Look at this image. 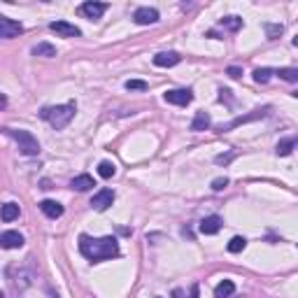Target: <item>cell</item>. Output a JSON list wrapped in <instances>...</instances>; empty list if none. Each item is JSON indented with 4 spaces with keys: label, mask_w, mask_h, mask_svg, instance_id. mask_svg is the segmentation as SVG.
I'll use <instances>...</instances> for the list:
<instances>
[{
    "label": "cell",
    "mask_w": 298,
    "mask_h": 298,
    "mask_svg": "<svg viewBox=\"0 0 298 298\" xmlns=\"http://www.w3.org/2000/svg\"><path fill=\"white\" fill-rule=\"evenodd\" d=\"M80 252L82 256H86L89 261H107V259L119 256V240L112 235L105 237H91V235H82L80 237Z\"/></svg>",
    "instance_id": "6da1fadb"
},
{
    "label": "cell",
    "mask_w": 298,
    "mask_h": 298,
    "mask_svg": "<svg viewBox=\"0 0 298 298\" xmlns=\"http://www.w3.org/2000/svg\"><path fill=\"white\" fill-rule=\"evenodd\" d=\"M72 116H75V103H66V105L45 107V110H42V119H47L56 131L66 128L68 124L72 122Z\"/></svg>",
    "instance_id": "7a4b0ae2"
},
{
    "label": "cell",
    "mask_w": 298,
    "mask_h": 298,
    "mask_svg": "<svg viewBox=\"0 0 298 298\" xmlns=\"http://www.w3.org/2000/svg\"><path fill=\"white\" fill-rule=\"evenodd\" d=\"M5 133L16 140L21 154H26V156H37V154H40V142H37V137L33 135L31 131H24V128H19V131H14V128H5Z\"/></svg>",
    "instance_id": "3957f363"
},
{
    "label": "cell",
    "mask_w": 298,
    "mask_h": 298,
    "mask_svg": "<svg viewBox=\"0 0 298 298\" xmlns=\"http://www.w3.org/2000/svg\"><path fill=\"white\" fill-rule=\"evenodd\" d=\"M268 112H270V107H263V110H254L252 114H245V116H235L233 122H228V124H222L219 126V131H231V128H235V126H243V124H249V122H256V119H261V116H266Z\"/></svg>",
    "instance_id": "277c9868"
},
{
    "label": "cell",
    "mask_w": 298,
    "mask_h": 298,
    "mask_svg": "<svg viewBox=\"0 0 298 298\" xmlns=\"http://www.w3.org/2000/svg\"><path fill=\"white\" fill-rule=\"evenodd\" d=\"M112 203H114V191H112V189H101V191L93 193V198H91V207L96 212H105Z\"/></svg>",
    "instance_id": "5b68a950"
},
{
    "label": "cell",
    "mask_w": 298,
    "mask_h": 298,
    "mask_svg": "<svg viewBox=\"0 0 298 298\" xmlns=\"http://www.w3.org/2000/svg\"><path fill=\"white\" fill-rule=\"evenodd\" d=\"M163 98H166V103H170V105H189V103L193 101V93L189 91V89H170V91L163 93Z\"/></svg>",
    "instance_id": "8992f818"
},
{
    "label": "cell",
    "mask_w": 298,
    "mask_h": 298,
    "mask_svg": "<svg viewBox=\"0 0 298 298\" xmlns=\"http://www.w3.org/2000/svg\"><path fill=\"white\" fill-rule=\"evenodd\" d=\"M19 33H24V26L19 21L10 19V16H0V37L10 40V37H16Z\"/></svg>",
    "instance_id": "52a82bcc"
},
{
    "label": "cell",
    "mask_w": 298,
    "mask_h": 298,
    "mask_svg": "<svg viewBox=\"0 0 298 298\" xmlns=\"http://www.w3.org/2000/svg\"><path fill=\"white\" fill-rule=\"evenodd\" d=\"M49 28L56 33L58 37H80L82 31L75 24H68V21H51Z\"/></svg>",
    "instance_id": "ba28073f"
},
{
    "label": "cell",
    "mask_w": 298,
    "mask_h": 298,
    "mask_svg": "<svg viewBox=\"0 0 298 298\" xmlns=\"http://www.w3.org/2000/svg\"><path fill=\"white\" fill-rule=\"evenodd\" d=\"M133 21L137 26H152L158 21V10H154V7H137L135 14H133Z\"/></svg>",
    "instance_id": "9c48e42d"
},
{
    "label": "cell",
    "mask_w": 298,
    "mask_h": 298,
    "mask_svg": "<svg viewBox=\"0 0 298 298\" xmlns=\"http://www.w3.org/2000/svg\"><path fill=\"white\" fill-rule=\"evenodd\" d=\"M180 61H182V56L175 54V51H161V54L154 56V66H158V68H172Z\"/></svg>",
    "instance_id": "30bf717a"
},
{
    "label": "cell",
    "mask_w": 298,
    "mask_h": 298,
    "mask_svg": "<svg viewBox=\"0 0 298 298\" xmlns=\"http://www.w3.org/2000/svg\"><path fill=\"white\" fill-rule=\"evenodd\" d=\"M80 12L93 21V19H101V16L105 14V12H107V5H105V3H84V5L80 7Z\"/></svg>",
    "instance_id": "8fae6325"
},
{
    "label": "cell",
    "mask_w": 298,
    "mask_h": 298,
    "mask_svg": "<svg viewBox=\"0 0 298 298\" xmlns=\"http://www.w3.org/2000/svg\"><path fill=\"white\" fill-rule=\"evenodd\" d=\"M0 245L5 249H16L24 245V235H21L19 231H5L0 235Z\"/></svg>",
    "instance_id": "7c38bea8"
},
{
    "label": "cell",
    "mask_w": 298,
    "mask_h": 298,
    "mask_svg": "<svg viewBox=\"0 0 298 298\" xmlns=\"http://www.w3.org/2000/svg\"><path fill=\"white\" fill-rule=\"evenodd\" d=\"M219 228H222V217H217V214H210L201 222V233H205V235H214V233H219Z\"/></svg>",
    "instance_id": "4fadbf2b"
},
{
    "label": "cell",
    "mask_w": 298,
    "mask_h": 298,
    "mask_svg": "<svg viewBox=\"0 0 298 298\" xmlns=\"http://www.w3.org/2000/svg\"><path fill=\"white\" fill-rule=\"evenodd\" d=\"M40 210L49 219H58L63 214V205H61V203H56V201H42L40 203Z\"/></svg>",
    "instance_id": "5bb4252c"
},
{
    "label": "cell",
    "mask_w": 298,
    "mask_h": 298,
    "mask_svg": "<svg viewBox=\"0 0 298 298\" xmlns=\"http://www.w3.org/2000/svg\"><path fill=\"white\" fill-rule=\"evenodd\" d=\"M70 187L75 189V191H89V189L96 187V182H93L91 175H86V172H84V175H77L75 180H72Z\"/></svg>",
    "instance_id": "9a60e30c"
},
{
    "label": "cell",
    "mask_w": 298,
    "mask_h": 298,
    "mask_svg": "<svg viewBox=\"0 0 298 298\" xmlns=\"http://www.w3.org/2000/svg\"><path fill=\"white\" fill-rule=\"evenodd\" d=\"M210 124H212V119H210L207 112H196V116H193V122H191V131H196V133L207 131Z\"/></svg>",
    "instance_id": "2e32d148"
},
{
    "label": "cell",
    "mask_w": 298,
    "mask_h": 298,
    "mask_svg": "<svg viewBox=\"0 0 298 298\" xmlns=\"http://www.w3.org/2000/svg\"><path fill=\"white\" fill-rule=\"evenodd\" d=\"M298 145V137H284V140L277 142V147H275V152H277V156H289V154L293 152V147Z\"/></svg>",
    "instance_id": "e0dca14e"
},
{
    "label": "cell",
    "mask_w": 298,
    "mask_h": 298,
    "mask_svg": "<svg viewBox=\"0 0 298 298\" xmlns=\"http://www.w3.org/2000/svg\"><path fill=\"white\" fill-rule=\"evenodd\" d=\"M233 293H235V284L231 280H224V282H219L214 287V298H231Z\"/></svg>",
    "instance_id": "ac0fdd59"
},
{
    "label": "cell",
    "mask_w": 298,
    "mask_h": 298,
    "mask_svg": "<svg viewBox=\"0 0 298 298\" xmlns=\"http://www.w3.org/2000/svg\"><path fill=\"white\" fill-rule=\"evenodd\" d=\"M0 217H3V222H14V219L19 217V205H16V203H5Z\"/></svg>",
    "instance_id": "d6986e66"
},
{
    "label": "cell",
    "mask_w": 298,
    "mask_h": 298,
    "mask_svg": "<svg viewBox=\"0 0 298 298\" xmlns=\"http://www.w3.org/2000/svg\"><path fill=\"white\" fill-rule=\"evenodd\" d=\"M33 56H45V58H51V56H56V47L49 45V42H40V45L33 47Z\"/></svg>",
    "instance_id": "ffe728a7"
},
{
    "label": "cell",
    "mask_w": 298,
    "mask_h": 298,
    "mask_svg": "<svg viewBox=\"0 0 298 298\" xmlns=\"http://www.w3.org/2000/svg\"><path fill=\"white\" fill-rule=\"evenodd\" d=\"M219 26H222V28H226V31H240V28H243V19H240V16H224L222 21H219Z\"/></svg>",
    "instance_id": "44dd1931"
},
{
    "label": "cell",
    "mask_w": 298,
    "mask_h": 298,
    "mask_svg": "<svg viewBox=\"0 0 298 298\" xmlns=\"http://www.w3.org/2000/svg\"><path fill=\"white\" fill-rule=\"evenodd\" d=\"M114 172H116V166L112 161H101V163H98V175H101L103 180L114 177Z\"/></svg>",
    "instance_id": "7402d4cb"
},
{
    "label": "cell",
    "mask_w": 298,
    "mask_h": 298,
    "mask_svg": "<svg viewBox=\"0 0 298 298\" xmlns=\"http://www.w3.org/2000/svg\"><path fill=\"white\" fill-rule=\"evenodd\" d=\"M273 75L275 72L270 70V68H256V70H254V82H256V84H268Z\"/></svg>",
    "instance_id": "603a6c76"
},
{
    "label": "cell",
    "mask_w": 298,
    "mask_h": 298,
    "mask_svg": "<svg viewBox=\"0 0 298 298\" xmlns=\"http://www.w3.org/2000/svg\"><path fill=\"white\" fill-rule=\"evenodd\" d=\"M263 28H266L268 40H277V37L284 33V26H282V24H266Z\"/></svg>",
    "instance_id": "cb8c5ba5"
},
{
    "label": "cell",
    "mask_w": 298,
    "mask_h": 298,
    "mask_svg": "<svg viewBox=\"0 0 298 298\" xmlns=\"http://www.w3.org/2000/svg\"><path fill=\"white\" fill-rule=\"evenodd\" d=\"M245 247H247V240H245L243 235H235V237H231V243H228V252H231V254L243 252Z\"/></svg>",
    "instance_id": "d4e9b609"
},
{
    "label": "cell",
    "mask_w": 298,
    "mask_h": 298,
    "mask_svg": "<svg viewBox=\"0 0 298 298\" xmlns=\"http://www.w3.org/2000/svg\"><path fill=\"white\" fill-rule=\"evenodd\" d=\"M277 75L284 82H298V68H280Z\"/></svg>",
    "instance_id": "484cf974"
},
{
    "label": "cell",
    "mask_w": 298,
    "mask_h": 298,
    "mask_svg": "<svg viewBox=\"0 0 298 298\" xmlns=\"http://www.w3.org/2000/svg\"><path fill=\"white\" fill-rule=\"evenodd\" d=\"M147 86H149V84H147L145 80H128L126 82L128 91H147Z\"/></svg>",
    "instance_id": "4316f807"
},
{
    "label": "cell",
    "mask_w": 298,
    "mask_h": 298,
    "mask_svg": "<svg viewBox=\"0 0 298 298\" xmlns=\"http://www.w3.org/2000/svg\"><path fill=\"white\" fill-rule=\"evenodd\" d=\"M226 187H228V180H226V177H217V180L212 182V191H224Z\"/></svg>",
    "instance_id": "83f0119b"
},
{
    "label": "cell",
    "mask_w": 298,
    "mask_h": 298,
    "mask_svg": "<svg viewBox=\"0 0 298 298\" xmlns=\"http://www.w3.org/2000/svg\"><path fill=\"white\" fill-rule=\"evenodd\" d=\"M233 156H235V152H231V154H219V156L214 158V163H219V166H226L228 161H233Z\"/></svg>",
    "instance_id": "f1b7e54d"
},
{
    "label": "cell",
    "mask_w": 298,
    "mask_h": 298,
    "mask_svg": "<svg viewBox=\"0 0 298 298\" xmlns=\"http://www.w3.org/2000/svg\"><path fill=\"white\" fill-rule=\"evenodd\" d=\"M226 72H228V77H233V80H237V77L243 75V70H240V68H235V66H231Z\"/></svg>",
    "instance_id": "f546056e"
},
{
    "label": "cell",
    "mask_w": 298,
    "mask_h": 298,
    "mask_svg": "<svg viewBox=\"0 0 298 298\" xmlns=\"http://www.w3.org/2000/svg\"><path fill=\"white\" fill-rule=\"evenodd\" d=\"M172 298H184V291L182 289H175V291H172Z\"/></svg>",
    "instance_id": "4dcf8cb0"
},
{
    "label": "cell",
    "mask_w": 298,
    "mask_h": 298,
    "mask_svg": "<svg viewBox=\"0 0 298 298\" xmlns=\"http://www.w3.org/2000/svg\"><path fill=\"white\" fill-rule=\"evenodd\" d=\"M191 298H198V287H196V284L191 287Z\"/></svg>",
    "instance_id": "1f68e13d"
},
{
    "label": "cell",
    "mask_w": 298,
    "mask_h": 298,
    "mask_svg": "<svg viewBox=\"0 0 298 298\" xmlns=\"http://www.w3.org/2000/svg\"><path fill=\"white\" fill-rule=\"evenodd\" d=\"M293 47H298V35H296V37H293Z\"/></svg>",
    "instance_id": "d6a6232c"
},
{
    "label": "cell",
    "mask_w": 298,
    "mask_h": 298,
    "mask_svg": "<svg viewBox=\"0 0 298 298\" xmlns=\"http://www.w3.org/2000/svg\"><path fill=\"white\" fill-rule=\"evenodd\" d=\"M293 98H298V91H296V93H293Z\"/></svg>",
    "instance_id": "836d02e7"
}]
</instances>
